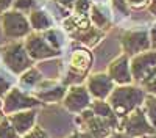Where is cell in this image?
Returning <instances> with one entry per match:
<instances>
[{
    "mask_svg": "<svg viewBox=\"0 0 156 138\" xmlns=\"http://www.w3.org/2000/svg\"><path fill=\"white\" fill-rule=\"evenodd\" d=\"M147 93L142 86L136 85H117L108 97V102L119 118H125L133 110L144 105Z\"/></svg>",
    "mask_w": 156,
    "mask_h": 138,
    "instance_id": "6da1fadb",
    "label": "cell"
},
{
    "mask_svg": "<svg viewBox=\"0 0 156 138\" xmlns=\"http://www.w3.org/2000/svg\"><path fill=\"white\" fill-rule=\"evenodd\" d=\"M120 132H123L128 138H142V136H148L154 135L156 129L150 124L144 107H139L133 110L129 115L125 118H120V125H119Z\"/></svg>",
    "mask_w": 156,
    "mask_h": 138,
    "instance_id": "7a4b0ae2",
    "label": "cell"
},
{
    "mask_svg": "<svg viewBox=\"0 0 156 138\" xmlns=\"http://www.w3.org/2000/svg\"><path fill=\"white\" fill-rule=\"evenodd\" d=\"M129 68H131L133 80L142 83L145 79L156 72V49L145 50L142 54H137L129 60Z\"/></svg>",
    "mask_w": 156,
    "mask_h": 138,
    "instance_id": "3957f363",
    "label": "cell"
},
{
    "mask_svg": "<svg viewBox=\"0 0 156 138\" xmlns=\"http://www.w3.org/2000/svg\"><path fill=\"white\" fill-rule=\"evenodd\" d=\"M78 121H80L81 125H83V132H86L90 138H106L114 130L109 122H106L103 118L97 116L90 108L83 110L80 113Z\"/></svg>",
    "mask_w": 156,
    "mask_h": 138,
    "instance_id": "277c9868",
    "label": "cell"
},
{
    "mask_svg": "<svg viewBox=\"0 0 156 138\" xmlns=\"http://www.w3.org/2000/svg\"><path fill=\"white\" fill-rule=\"evenodd\" d=\"M120 46L123 49V54L128 57H134L137 54H142L145 50L151 49L150 43V35L144 30H136V32H126L120 38Z\"/></svg>",
    "mask_w": 156,
    "mask_h": 138,
    "instance_id": "5b68a950",
    "label": "cell"
},
{
    "mask_svg": "<svg viewBox=\"0 0 156 138\" xmlns=\"http://www.w3.org/2000/svg\"><path fill=\"white\" fill-rule=\"evenodd\" d=\"M3 33L9 38H22L27 36L31 30L28 19L19 11H8L2 16Z\"/></svg>",
    "mask_w": 156,
    "mask_h": 138,
    "instance_id": "8992f818",
    "label": "cell"
},
{
    "mask_svg": "<svg viewBox=\"0 0 156 138\" xmlns=\"http://www.w3.org/2000/svg\"><path fill=\"white\" fill-rule=\"evenodd\" d=\"M5 63L6 66L16 74H22L31 68V58L25 46L16 43L5 49Z\"/></svg>",
    "mask_w": 156,
    "mask_h": 138,
    "instance_id": "52a82bcc",
    "label": "cell"
},
{
    "mask_svg": "<svg viewBox=\"0 0 156 138\" xmlns=\"http://www.w3.org/2000/svg\"><path fill=\"white\" fill-rule=\"evenodd\" d=\"M90 97H92V96L89 94L86 86L73 85V86H70L67 90L66 96H64V99H62V104L72 113H81L83 110L89 108Z\"/></svg>",
    "mask_w": 156,
    "mask_h": 138,
    "instance_id": "ba28073f",
    "label": "cell"
},
{
    "mask_svg": "<svg viewBox=\"0 0 156 138\" xmlns=\"http://www.w3.org/2000/svg\"><path fill=\"white\" fill-rule=\"evenodd\" d=\"M86 88L92 97L106 100L109 94L112 93V90L115 88V83L108 75V72H98V74H92L87 77Z\"/></svg>",
    "mask_w": 156,
    "mask_h": 138,
    "instance_id": "9c48e42d",
    "label": "cell"
},
{
    "mask_svg": "<svg viewBox=\"0 0 156 138\" xmlns=\"http://www.w3.org/2000/svg\"><path fill=\"white\" fill-rule=\"evenodd\" d=\"M25 49L31 60H47L59 55V50L51 47L41 35H30L28 39L25 41Z\"/></svg>",
    "mask_w": 156,
    "mask_h": 138,
    "instance_id": "30bf717a",
    "label": "cell"
},
{
    "mask_svg": "<svg viewBox=\"0 0 156 138\" xmlns=\"http://www.w3.org/2000/svg\"><path fill=\"white\" fill-rule=\"evenodd\" d=\"M108 75L115 85H131L133 75L131 68H129V57L123 54L114 58L108 66Z\"/></svg>",
    "mask_w": 156,
    "mask_h": 138,
    "instance_id": "8fae6325",
    "label": "cell"
},
{
    "mask_svg": "<svg viewBox=\"0 0 156 138\" xmlns=\"http://www.w3.org/2000/svg\"><path fill=\"white\" fill-rule=\"evenodd\" d=\"M39 99L37 97H31L23 94L19 90H9L6 99H5V111L6 113H16V111H22V110H30L37 107Z\"/></svg>",
    "mask_w": 156,
    "mask_h": 138,
    "instance_id": "7c38bea8",
    "label": "cell"
},
{
    "mask_svg": "<svg viewBox=\"0 0 156 138\" xmlns=\"http://www.w3.org/2000/svg\"><path fill=\"white\" fill-rule=\"evenodd\" d=\"M36 110H22V111H16L14 115H11L9 121L12 124V127L16 129L17 135H25L28 133L33 127H34V122H36Z\"/></svg>",
    "mask_w": 156,
    "mask_h": 138,
    "instance_id": "4fadbf2b",
    "label": "cell"
},
{
    "mask_svg": "<svg viewBox=\"0 0 156 138\" xmlns=\"http://www.w3.org/2000/svg\"><path fill=\"white\" fill-rule=\"evenodd\" d=\"M89 108L92 110L97 116H100V118L105 119L106 122H109V124H111V127H112L114 130L119 129V125H120V118L114 113V110H112V107L109 105L108 100L95 99L94 102H90Z\"/></svg>",
    "mask_w": 156,
    "mask_h": 138,
    "instance_id": "5bb4252c",
    "label": "cell"
},
{
    "mask_svg": "<svg viewBox=\"0 0 156 138\" xmlns=\"http://www.w3.org/2000/svg\"><path fill=\"white\" fill-rule=\"evenodd\" d=\"M90 65H92V55L86 49H78L72 54L70 58V71H73L76 75H84Z\"/></svg>",
    "mask_w": 156,
    "mask_h": 138,
    "instance_id": "9a60e30c",
    "label": "cell"
},
{
    "mask_svg": "<svg viewBox=\"0 0 156 138\" xmlns=\"http://www.w3.org/2000/svg\"><path fill=\"white\" fill-rule=\"evenodd\" d=\"M66 93L67 91H66L64 86H53V88H48V90L39 91L36 94V97L39 100H44V102H58V100L64 99Z\"/></svg>",
    "mask_w": 156,
    "mask_h": 138,
    "instance_id": "2e32d148",
    "label": "cell"
},
{
    "mask_svg": "<svg viewBox=\"0 0 156 138\" xmlns=\"http://www.w3.org/2000/svg\"><path fill=\"white\" fill-rule=\"evenodd\" d=\"M30 25H31V28H34L37 32L48 30L51 27V19L44 11H33L30 16Z\"/></svg>",
    "mask_w": 156,
    "mask_h": 138,
    "instance_id": "e0dca14e",
    "label": "cell"
},
{
    "mask_svg": "<svg viewBox=\"0 0 156 138\" xmlns=\"http://www.w3.org/2000/svg\"><path fill=\"white\" fill-rule=\"evenodd\" d=\"M142 107H144V111H145L150 124L156 129V96L154 94H147Z\"/></svg>",
    "mask_w": 156,
    "mask_h": 138,
    "instance_id": "ac0fdd59",
    "label": "cell"
},
{
    "mask_svg": "<svg viewBox=\"0 0 156 138\" xmlns=\"http://www.w3.org/2000/svg\"><path fill=\"white\" fill-rule=\"evenodd\" d=\"M41 80H42L41 72H39L37 69H34V68H30L25 72H22V77H20L22 85H27V86H34L36 83H39Z\"/></svg>",
    "mask_w": 156,
    "mask_h": 138,
    "instance_id": "d6986e66",
    "label": "cell"
},
{
    "mask_svg": "<svg viewBox=\"0 0 156 138\" xmlns=\"http://www.w3.org/2000/svg\"><path fill=\"white\" fill-rule=\"evenodd\" d=\"M90 21H92L94 25H95V27H98V28H105L106 25L109 24L108 17L103 14V13H101L97 6H92V8H90Z\"/></svg>",
    "mask_w": 156,
    "mask_h": 138,
    "instance_id": "ffe728a7",
    "label": "cell"
},
{
    "mask_svg": "<svg viewBox=\"0 0 156 138\" xmlns=\"http://www.w3.org/2000/svg\"><path fill=\"white\" fill-rule=\"evenodd\" d=\"M17 132L12 127L9 119H3L0 122V138H17Z\"/></svg>",
    "mask_w": 156,
    "mask_h": 138,
    "instance_id": "44dd1931",
    "label": "cell"
},
{
    "mask_svg": "<svg viewBox=\"0 0 156 138\" xmlns=\"http://www.w3.org/2000/svg\"><path fill=\"white\" fill-rule=\"evenodd\" d=\"M142 90H144L147 94H154L156 96V72L153 75H150L148 79H145L144 82L140 83Z\"/></svg>",
    "mask_w": 156,
    "mask_h": 138,
    "instance_id": "7402d4cb",
    "label": "cell"
},
{
    "mask_svg": "<svg viewBox=\"0 0 156 138\" xmlns=\"http://www.w3.org/2000/svg\"><path fill=\"white\" fill-rule=\"evenodd\" d=\"M73 8H75V11H76V14H84V16H86V13H87L89 8H90V3H89V0H76Z\"/></svg>",
    "mask_w": 156,
    "mask_h": 138,
    "instance_id": "603a6c76",
    "label": "cell"
},
{
    "mask_svg": "<svg viewBox=\"0 0 156 138\" xmlns=\"http://www.w3.org/2000/svg\"><path fill=\"white\" fill-rule=\"evenodd\" d=\"M23 138H48L47 133L41 129V127H37V125H34V127L28 132V133H25Z\"/></svg>",
    "mask_w": 156,
    "mask_h": 138,
    "instance_id": "cb8c5ba5",
    "label": "cell"
},
{
    "mask_svg": "<svg viewBox=\"0 0 156 138\" xmlns=\"http://www.w3.org/2000/svg\"><path fill=\"white\" fill-rule=\"evenodd\" d=\"M128 8H136V9H140V8H145L150 5V0H125Z\"/></svg>",
    "mask_w": 156,
    "mask_h": 138,
    "instance_id": "d4e9b609",
    "label": "cell"
},
{
    "mask_svg": "<svg viewBox=\"0 0 156 138\" xmlns=\"http://www.w3.org/2000/svg\"><path fill=\"white\" fill-rule=\"evenodd\" d=\"M33 5H34L33 0H16L14 2V6L17 9H30L33 8Z\"/></svg>",
    "mask_w": 156,
    "mask_h": 138,
    "instance_id": "484cf974",
    "label": "cell"
},
{
    "mask_svg": "<svg viewBox=\"0 0 156 138\" xmlns=\"http://www.w3.org/2000/svg\"><path fill=\"white\" fill-rule=\"evenodd\" d=\"M112 5L119 9L120 13H123V14H128V5L125 0H112Z\"/></svg>",
    "mask_w": 156,
    "mask_h": 138,
    "instance_id": "4316f807",
    "label": "cell"
},
{
    "mask_svg": "<svg viewBox=\"0 0 156 138\" xmlns=\"http://www.w3.org/2000/svg\"><path fill=\"white\" fill-rule=\"evenodd\" d=\"M8 91H9V83L3 77H0V96H6Z\"/></svg>",
    "mask_w": 156,
    "mask_h": 138,
    "instance_id": "83f0119b",
    "label": "cell"
},
{
    "mask_svg": "<svg viewBox=\"0 0 156 138\" xmlns=\"http://www.w3.org/2000/svg\"><path fill=\"white\" fill-rule=\"evenodd\" d=\"M12 3H14V0H0V13L6 11Z\"/></svg>",
    "mask_w": 156,
    "mask_h": 138,
    "instance_id": "f1b7e54d",
    "label": "cell"
},
{
    "mask_svg": "<svg viewBox=\"0 0 156 138\" xmlns=\"http://www.w3.org/2000/svg\"><path fill=\"white\" fill-rule=\"evenodd\" d=\"M150 43H151V49H156V25L150 30Z\"/></svg>",
    "mask_w": 156,
    "mask_h": 138,
    "instance_id": "f546056e",
    "label": "cell"
},
{
    "mask_svg": "<svg viewBox=\"0 0 156 138\" xmlns=\"http://www.w3.org/2000/svg\"><path fill=\"white\" fill-rule=\"evenodd\" d=\"M58 2H59L62 6H66V8H73L76 0H58Z\"/></svg>",
    "mask_w": 156,
    "mask_h": 138,
    "instance_id": "4dcf8cb0",
    "label": "cell"
},
{
    "mask_svg": "<svg viewBox=\"0 0 156 138\" xmlns=\"http://www.w3.org/2000/svg\"><path fill=\"white\" fill-rule=\"evenodd\" d=\"M106 138H128V136H126L123 132H120V130H119V132L111 133V135H109V136H106Z\"/></svg>",
    "mask_w": 156,
    "mask_h": 138,
    "instance_id": "1f68e13d",
    "label": "cell"
},
{
    "mask_svg": "<svg viewBox=\"0 0 156 138\" xmlns=\"http://www.w3.org/2000/svg\"><path fill=\"white\" fill-rule=\"evenodd\" d=\"M150 11L153 13V14L156 13V0H150Z\"/></svg>",
    "mask_w": 156,
    "mask_h": 138,
    "instance_id": "d6a6232c",
    "label": "cell"
},
{
    "mask_svg": "<svg viewBox=\"0 0 156 138\" xmlns=\"http://www.w3.org/2000/svg\"><path fill=\"white\" fill-rule=\"evenodd\" d=\"M0 118H2V102H0Z\"/></svg>",
    "mask_w": 156,
    "mask_h": 138,
    "instance_id": "836d02e7",
    "label": "cell"
},
{
    "mask_svg": "<svg viewBox=\"0 0 156 138\" xmlns=\"http://www.w3.org/2000/svg\"><path fill=\"white\" fill-rule=\"evenodd\" d=\"M154 14H156V13H154Z\"/></svg>",
    "mask_w": 156,
    "mask_h": 138,
    "instance_id": "e575fe53",
    "label": "cell"
}]
</instances>
